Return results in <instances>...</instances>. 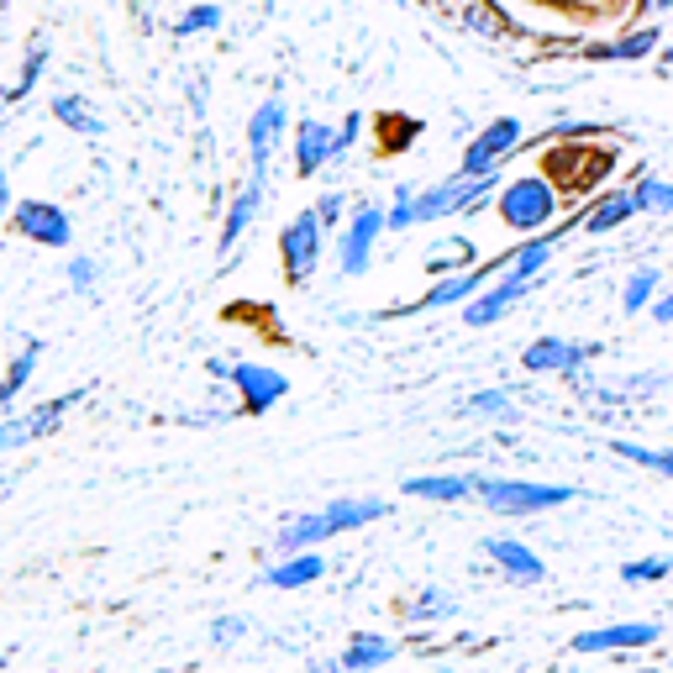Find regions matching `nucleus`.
<instances>
[{
	"label": "nucleus",
	"mask_w": 673,
	"mask_h": 673,
	"mask_svg": "<svg viewBox=\"0 0 673 673\" xmlns=\"http://www.w3.org/2000/svg\"><path fill=\"white\" fill-rule=\"evenodd\" d=\"M658 642V621H610L595 631H578L574 652L595 658V652H631V648H652Z\"/></svg>",
	"instance_id": "nucleus-15"
},
{
	"label": "nucleus",
	"mask_w": 673,
	"mask_h": 673,
	"mask_svg": "<svg viewBox=\"0 0 673 673\" xmlns=\"http://www.w3.org/2000/svg\"><path fill=\"white\" fill-rule=\"evenodd\" d=\"M500 195V168L495 174H479V179H468V174H448V179H437L427 190H416V227L421 221H448V217H468V211H479Z\"/></svg>",
	"instance_id": "nucleus-4"
},
{
	"label": "nucleus",
	"mask_w": 673,
	"mask_h": 673,
	"mask_svg": "<svg viewBox=\"0 0 673 673\" xmlns=\"http://www.w3.org/2000/svg\"><path fill=\"white\" fill-rule=\"evenodd\" d=\"M548 179L558 185V195H584V190H600L616 168V147H605L600 137H569V147H553L548 158Z\"/></svg>",
	"instance_id": "nucleus-3"
},
{
	"label": "nucleus",
	"mask_w": 673,
	"mask_h": 673,
	"mask_svg": "<svg viewBox=\"0 0 673 673\" xmlns=\"http://www.w3.org/2000/svg\"><path fill=\"white\" fill-rule=\"evenodd\" d=\"M474 495L484 500V510L495 516H537V510H553L569 505L578 495L574 484H537V479H484L474 474Z\"/></svg>",
	"instance_id": "nucleus-5"
},
{
	"label": "nucleus",
	"mask_w": 673,
	"mask_h": 673,
	"mask_svg": "<svg viewBox=\"0 0 673 673\" xmlns=\"http://www.w3.org/2000/svg\"><path fill=\"white\" fill-rule=\"evenodd\" d=\"M610 453L626 457V463H637V468H652V474L673 479V448H648V442H610Z\"/></svg>",
	"instance_id": "nucleus-29"
},
{
	"label": "nucleus",
	"mask_w": 673,
	"mask_h": 673,
	"mask_svg": "<svg viewBox=\"0 0 673 673\" xmlns=\"http://www.w3.org/2000/svg\"><path fill=\"white\" fill-rule=\"evenodd\" d=\"M631 195H637V211H658V195H663V179H658V174H642V179H637V185H631Z\"/></svg>",
	"instance_id": "nucleus-39"
},
{
	"label": "nucleus",
	"mask_w": 673,
	"mask_h": 673,
	"mask_svg": "<svg viewBox=\"0 0 673 673\" xmlns=\"http://www.w3.org/2000/svg\"><path fill=\"white\" fill-rule=\"evenodd\" d=\"M474 264V242L468 238H448L442 247H432V258H427V268H432L437 279L442 274H457V268H468Z\"/></svg>",
	"instance_id": "nucleus-30"
},
{
	"label": "nucleus",
	"mask_w": 673,
	"mask_h": 673,
	"mask_svg": "<svg viewBox=\"0 0 673 673\" xmlns=\"http://www.w3.org/2000/svg\"><path fill=\"white\" fill-rule=\"evenodd\" d=\"M285 126H289V111L279 96H268L253 117H247V174H264L268 179V164H274V153L285 143Z\"/></svg>",
	"instance_id": "nucleus-12"
},
{
	"label": "nucleus",
	"mask_w": 673,
	"mask_h": 673,
	"mask_svg": "<svg viewBox=\"0 0 673 673\" xmlns=\"http://www.w3.org/2000/svg\"><path fill=\"white\" fill-rule=\"evenodd\" d=\"M332 147H336V132L327 126V121H295V174L300 179H311V174H321V168L332 164Z\"/></svg>",
	"instance_id": "nucleus-19"
},
{
	"label": "nucleus",
	"mask_w": 673,
	"mask_h": 673,
	"mask_svg": "<svg viewBox=\"0 0 673 673\" xmlns=\"http://www.w3.org/2000/svg\"><path fill=\"white\" fill-rule=\"evenodd\" d=\"M495 211H500V221L510 227V232H527V238H537V232H548V227L558 221V211H563V195H558V185L548 179V174H521V179L500 185V195H495Z\"/></svg>",
	"instance_id": "nucleus-2"
},
{
	"label": "nucleus",
	"mask_w": 673,
	"mask_h": 673,
	"mask_svg": "<svg viewBox=\"0 0 673 673\" xmlns=\"http://www.w3.org/2000/svg\"><path fill=\"white\" fill-rule=\"evenodd\" d=\"M37 358H43V336H26L22 353L11 358L5 379H0V410H11V406H16V395L32 385V368H37Z\"/></svg>",
	"instance_id": "nucleus-27"
},
{
	"label": "nucleus",
	"mask_w": 673,
	"mask_h": 673,
	"mask_svg": "<svg viewBox=\"0 0 673 673\" xmlns=\"http://www.w3.org/2000/svg\"><path fill=\"white\" fill-rule=\"evenodd\" d=\"M484 558H489L510 584H521V589H531V584L548 578V563L531 553L527 542H516V537H484Z\"/></svg>",
	"instance_id": "nucleus-16"
},
{
	"label": "nucleus",
	"mask_w": 673,
	"mask_h": 673,
	"mask_svg": "<svg viewBox=\"0 0 673 673\" xmlns=\"http://www.w3.org/2000/svg\"><path fill=\"white\" fill-rule=\"evenodd\" d=\"M463 410H474V416H489V421H510V416H516V400H510L505 389H474V395L463 400Z\"/></svg>",
	"instance_id": "nucleus-31"
},
{
	"label": "nucleus",
	"mask_w": 673,
	"mask_h": 673,
	"mask_svg": "<svg viewBox=\"0 0 673 673\" xmlns=\"http://www.w3.org/2000/svg\"><path fill=\"white\" fill-rule=\"evenodd\" d=\"M48 58H53V48H48V37L43 32H32L26 37V58H22V74H16V85L5 90V106H16V100H26L37 85H43V74H48Z\"/></svg>",
	"instance_id": "nucleus-25"
},
{
	"label": "nucleus",
	"mask_w": 673,
	"mask_h": 673,
	"mask_svg": "<svg viewBox=\"0 0 673 673\" xmlns=\"http://www.w3.org/2000/svg\"><path fill=\"white\" fill-rule=\"evenodd\" d=\"M463 26H474V32H484V37H505V32H510V22H505L500 11H495V0H484V5H468V11H463Z\"/></svg>",
	"instance_id": "nucleus-34"
},
{
	"label": "nucleus",
	"mask_w": 673,
	"mask_h": 673,
	"mask_svg": "<svg viewBox=\"0 0 673 673\" xmlns=\"http://www.w3.org/2000/svg\"><path fill=\"white\" fill-rule=\"evenodd\" d=\"M531 285H516V279H495V285L484 289V295H474L468 306H463V321L468 327H495V321H505V316L516 311V300L527 295Z\"/></svg>",
	"instance_id": "nucleus-20"
},
{
	"label": "nucleus",
	"mask_w": 673,
	"mask_h": 673,
	"mask_svg": "<svg viewBox=\"0 0 673 673\" xmlns=\"http://www.w3.org/2000/svg\"><path fill=\"white\" fill-rule=\"evenodd\" d=\"M521 121L516 117H495L484 132H474V143L463 147V164H457V174H468V179H479V174H495V168L521 147Z\"/></svg>",
	"instance_id": "nucleus-10"
},
{
	"label": "nucleus",
	"mask_w": 673,
	"mask_h": 673,
	"mask_svg": "<svg viewBox=\"0 0 673 673\" xmlns=\"http://www.w3.org/2000/svg\"><path fill=\"white\" fill-rule=\"evenodd\" d=\"M316 217H321V227H336V221L347 217V195L327 190V195H321V200H316Z\"/></svg>",
	"instance_id": "nucleus-40"
},
{
	"label": "nucleus",
	"mask_w": 673,
	"mask_h": 673,
	"mask_svg": "<svg viewBox=\"0 0 673 673\" xmlns=\"http://www.w3.org/2000/svg\"><path fill=\"white\" fill-rule=\"evenodd\" d=\"M631 217H642V211H637V195L631 190H605V195H595V206L584 211V232H589V238H605V232L626 227Z\"/></svg>",
	"instance_id": "nucleus-21"
},
{
	"label": "nucleus",
	"mask_w": 673,
	"mask_h": 673,
	"mask_svg": "<svg viewBox=\"0 0 673 673\" xmlns=\"http://www.w3.org/2000/svg\"><path fill=\"white\" fill-rule=\"evenodd\" d=\"M53 117L64 121L69 132H79V137H106V117H100L79 90H58V96H53Z\"/></svg>",
	"instance_id": "nucleus-23"
},
{
	"label": "nucleus",
	"mask_w": 673,
	"mask_h": 673,
	"mask_svg": "<svg viewBox=\"0 0 673 673\" xmlns=\"http://www.w3.org/2000/svg\"><path fill=\"white\" fill-rule=\"evenodd\" d=\"M221 26V5H190L179 22H174V32L179 37H200V32H217Z\"/></svg>",
	"instance_id": "nucleus-35"
},
{
	"label": "nucleus",
	"mask_w": 673,
	"mask_h": 673,
	"mask_svg": "<svg viewBox=\"0 0 673 673\" xmlns=\"http://www.w3.org/2000/svg\"><path fill=\"white\" fill-rule=\"evenodd\" d=\"M227 379L242 395V406H238L242 416H264V410H274L289 395V379L279 368H264V363H232Z\"/></svg>",
	"instance_id": "nucleus-13"
},
{
	"label": "nucleus",
	"mask_w": 673,
	"mask_h": 673,
	"mask_svg": "<svg viewBox=\"0 0 673 673\" xmlns=\"http://www.w3.org/2000/svg\"><path fill=\"white\" fill-rule=\"evenodd\" d=\"M652 69H658V79H669V85H673V48H658Z\"/></svg>",
	"instance_id": "nucleus-45"
},
{
	"label": "nucleus",
	"mask_w": 673,
	"mask_h": 673,
	"mask_svg": "<svg viewBox=\"0 0 673 673\" xmlns=\"http://www.w3.org/2000/svg\"><path fill=\"white\" fill-rule=\"evenodd\" d=\"M584 358L589 347H578L569 336H537L531 347H521L527 374H558V379H584Z\"/></svg>",
	"instance_id": "nucleus-14"
},
{
	"label": "nucleus",
	"mask_w": 673,
	"mask_h": 673,
	"mask_svg": "<svg viewBox=\"0 0 673 673\" xmlns=\"http://www.w3.org/2000/svg\"><path fill=\"white\" fill-rule=\"evenodd\" d=\"M626 584H658V578H673V563L669 558H631L621 569Z\"/></svg>",
	"instance_id": "nucleus-36"
},
{
	"label": "nucleus",
	"mask_w": 673,
	"mask_h": 673,
	"mask_svg": "<svg viewBox=\"0 0 673 673\" xmlns=\"http://www.w3.org/2000/svg\"><path fill=\"white\" fill-rule=\"evenodd\" d=\"M321 574H327L321 553H285L264 578H268V589H306V584H316Z\"/></svg>",
	"instance_id": "nucleus-24"
},
{
	"label": "nucleus",
	"mask_w": 673,
	"mask_h": 673,
	"mask_svg": "<svg viewBox=\"0 0 673 673\" xmlns=\"http://www.w3.org/2000/svg\"><path fill=\"white\" fill-rule=\"evenodd\" d=\"M437 616H453V595H442V589H427L421 600L410 605V621H437Z\"/></svg>",
	"instance_id": "nucleus-37"
},
{
	"label": "nucleus",
	"mask_w": 673,
	"mask_h": 673,
	"mask_svg": "<svg viewBox=\"0 0 673 673\" xmlns=\"http://www.w3.org/2000/svg\"><path fill=\"white\" fill-rule=\"evenodd\" d=\"M673 11V0H637V16L642 22H658V16H669Z\"/></svg>",
	"instance_id": "nucleus-42"
},
{
	"label": "nucleus",
	"mask_w": 673,
	"mask_h": 673,
	"mask_svg": "<svg viewBox=\"0 0 673 673\" xmlns=\"http://www.w3.org/2000/svg\"><path fill=\"white\" fill-rule=\"evenodd\" d=\"M395 505L389 500H332V505H316V510H300V516H289L279 537H274V548L279 558L285 553H311L321 542H332L342 531H358L368 521H385Z\"/></svg>",
	"instance_id": "nucleus-1"
},
{
	"label": "nucleus",
	"mask_w": 673,
	"mask_h": 673,
	"mask_svg": "<svg viewBox=\"0 0 673 673\" xmlns=\"http://www.w3.org/2000/svg\"><path fill=\"white\" fill-rule=\"evenodd\" d=\"M389 232H410L416 227V185H395V200H389Z\"/></svg>",
	"instance_id": "nucleus-33"
},
{
	"label": "nucleus",
	"mask_w": 673,
	"mask_h": 673,
	"mask_svg": "<svg viewBox=\"0 0 673 673\" xmlns=\"http://www.w3.org/2000/svg\"><path fill=\"white\" fill-rule=\"evenodd\" d=\"M264 190H268L264 174H247V185L232 195V206H227V221H221V238H217V247L227 253V258H232V247L242 242V232L253 227V217L264 211Z\"/></svg>",
	"instance_id": "nucleus-18"
},
{
	"label": "nucleus",
	"mask_w": 673,
	"mask_h": 673,
	"mask_svg": "<svg viewBox=\"0 0 673 673\" xmlns=\"http://www.w3.org/2000/svg\"><path fill=\"white\" fill-rule=\"evenodd\" d=\"M658 211H663V217H673V185H669V179H663V195H658Z\"/></svg>",
	"instance_id": "nucleus-46"
},
{
	"label": "nucleus",
	"mask_w": 673,
	"mask_h": 673,
	"mask_svg": "<svg viewBox=\"0 0 673 673\" xmlns=\"http://www.w3.org/2000/svg\"><path fill=\"white\" fill-rule=\"evenodd\" d=\"M363 126H368V117H363V111H353V117L342 121V132H336V147H332V164H342V158H347V147L358 143Z\"/></svg>",
	"instance_id": "nucleus-38"
},
{
	"label": "nucleus",
	"mask_w": 673,
	"mask_h": 673,
	"mask_svg": "<svg viewBox=\"0 0 673 673\" xmlns=\"http://www.w3.org/2000/svg\"><path fill=\"white\" fill-rule=\"evenodd\" d=\"M669 232H673V217H669Z\"/></svg>",
	"instance_id": "nucleus-47"
},
{
	"label": "nucleus",
	"mask_w": 673,
	"mask_h": 673,
	"mask_svg": "<svg viewBox=\"0 0 673 673\" xmlns=\"http://www.w3.org/2000/svg\"><path fill=\"white\" fill-rule=\"evenodd\" d=\"M11 206H16V200H11V174L0 168V232H5V221H11Z\"/></svg>",
	"instance_id": "nucleus-44"
},
{
	"label": "nucleus",
	"mask_w": 673,
	"mask_h": 673,
	"mask_svg": "<svg viewBox=\"0 0 673 673\" xmlns=\"http://www.w3.org/2000/svg\"><path fill=\"white\" fill-rule=\"evenodd\" d=\"M211 637H217V642H238V637H242V621H238V616H221V621L211 626Z\"/></svg>",
	"instance_id": "nucleus-43"
},
{
	"label": "nucleus",
	"mask_w": 673,
	"mask_h": 673,
	"mask_svg": "<svg viewBox=\"0 0 673 673\" xmlns=\"http://www.w3.org/2000/svg\"><path fill=\"white\" fill-rule=\"evenodd\" d=\"M85 400V389H69V395H53L43 400L37 410H26V416H0V453H11V448H26V442H37V437H48L64 427V416Z\"/></svg>",
	"instance_id": "nucleus-9"
},
{
	"label": "nucleus",
	"mask_w": 673,
	"mask_h": 673,
	"mask_svg": "<svg viewBox=\"0 0 673 673\" xmlns=\"http://www.w3.org/2000/svg\"><path fill=\"white\" fill-rule=\"evenodd\" d=\"M505 258L510 253H500V258H489V264H479V268H463V274H442L416 306H400V311H389V316H421V311H448V306H468L474 295L484 289V279H495L505 268Z\"/></svg>",
	"instance_id": "nucleus-8"
},
{
	"label": "nucleus",
	"mask_w": 673,
	"mask_h": 673,
	"mask_svg": "<svg viewBox=\"0 0 673 673\" xmlns=\"http://www.w3.org/2000/svg\"><path fill=\"white\" fill-rule=\"evenodd\" d=\"M648 311H652V321H658V327H673V289H663Z\"/></svg>",
	"instance_id": "nucleus-41"
},
{
	"label": "nucleus",
	"mask_w": 673,
	"mask_h": 673,
	"mask_svg": "<svg viewBox=\"0 0 673 673\" xmlns=\"http://www.w3.org/2000/svg\"><path fill=\"white\" fill-rule=\"evenodd\" d=\"M389 658H395V642H389V637L358 631V637L342 648V673H374V669H385Z\"/></svg>",
	"instance_id": "nucleus-26"
},
{
	"label": "nucleus",
	"mask_w": 673,
	"mask_h": 673,
	"mask_svg": "<svg viewBox=\"0 0 673 673\" xmlns=\"http://www.w3.org/2000/svg\"><path fill=\"white\" fill-rule=\"evenodd\" d=\"M64 274H69V289H74V295H85V300H96L100 268H96V258H90V253H74Z\"/></svg>",
	"instance_id": "nucleus-32"
},
{
	"label": "nucleus",
	"mask_w": 673,
	"mask_h": 673,
	"mask_svg": "<svg viewBox=\"0 0 673 673\" xmlns=\"http://www.w3.org/2000/svg\"><path fill=\"white\" fill-rule=\"evenodd\" d=\"M321 258H327V227H321V217H316V206H306V211L289 217L285 232H279V264H285V279L289 285H311Z\"/></svg>",
	"instance_id": "nucleus-6"
},
{
	"label": "nucleus",
	"mask_w": 673,
	"mask_h": 673,
	"mask_svg": "<svg viewBox=\"0 0 673 673\" xmlns=\"http://www.w3.org/2000/svg\"><path fill=\"white\" fill-rule=\"evenodd\" d=\"M658 289H663V274H658V264L631 268V274H626V285H621V311L626 316H642L652 300H658Z\"/></svg>",
	"instance_id": "nucleus-28"
},
{
	"label": "nucleus",
	"mask_w": 673,
	"mask_h": 673,
	"mask_svg": "<svg viewBox=\"0 0 673 673\" xmlns=\"http://www.w3.org/2000/svg\"><path fill=\"white\" fill-rule=\"evenodd\" d=\"M379 232H389L385 211H379L374 200H358L353 217H347V227H342V242H336V268H342L347 279H358L363 268L374 264V242H379Z\"/></svg>",
	"instance_id": "nucleus-7"
},
{
	"label": "nucleus",
	"mask_w": 673,
	"mask_h": 673,
	"mask_svg": "<svg viewBox=\"0 0 673 673\" xmlns=\"http://www.w3.org/2000/svg\"><path fill=\"white\" fill-rule=\"evenodd\" d=\"M406 495L437 500V505H457L474 495V474H416V479H406Z\"/></svg>",
	"instance_id": "nucleus-22"
},
{
	"label": "nucleus",
	"mask_w": 673,
	"mask_h": 673,
	"mask_svg": "<svg viewBox=\"0 0 673 673\" xmlns=\"http://www.w3.org/2000/svg\"><path fill=\"white\" fill-rule=\"evenodd\" d=\"M11 227H16V238L37 242V247H58V253L74 242L69 211H64V206H53V200H32V195L11 206Z\"/></svg>",
	"instance_id": "nucleus-11"
},
{
	"label": "nucleus",
	"mask_w": 673,
	"mask_h": 673,
	"mask_svg": "<svg viewBox=\"0 0 673 673\" xmlns=\"http://www.w3.org/2000/svg\"><path fill=\"white\" fill-rule=\"evenodd\" d=\"M658 43H663V26L642 22V26H631L626 37L589 43V48H584V58H589V64H642V58H658Z\"/></svg>",
	"instance_id": "nucleus-17"
}]
</instances>
